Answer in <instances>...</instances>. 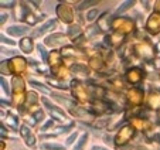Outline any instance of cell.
<instances>
[{"mask_svg":"<svg viewBox=\"0 0 160 150\" xmlns=\"http://www.w3.org/2000/svg\"><path fill=\"white\" fill-rule=\"evenodd\" d=\"M133 133H135V130H133L132 126H123L119 130L118 135H116V139H115L116 146H122V144L128 143L130 140V138L133 136Z\"/></svg>","mask_w":160,"mask_h":150,"instance_id":"1","label":"cell"},{"mask_svg":"<svg viewBox=\"0 0 160 150\" xmlns=\"http://www.w3.org/2000/svg\"><path fill=\"white\" fill-rule=\"evenodd\" d=\"M13 87H14V102L21 103L23 102V92H24V82L21 79V77L13 78Z\"/></svg>","mask_w":160,"mask_h":150,"instance_id":"2","label":"cell"},{"mask_svg":"<svg viewBox=\"0 0 160 150\" xmlns=\"http://www.w3.org/2000/svg\"><path fill=\"white\" fill-rule=\"evenodd\" d=\"M57 14L64 23H71L74 18V10L72 7L67 6V4H60L57 7Z\"/></svg>","mask_w":160,"mask_h":150,"instance_id":"3","label":"cell"},{"mask_svg":"<svg viewBox=\"0 0 160 150\" xmlns=\"http://www.w3.org/2000/svg\"><path fill=\"white\" fill-rule=\"evenodd\" d=\"M148 30L150 31L152 34H157L160 33V14L159 13H154V14H152L150 17H149L148 20Z\"/></svg>","mask_w":160,"mask_h":150,"instance_id":"4","label":"cell"},{"mask_svg":"<svg viewBox=\"0 0 160 150\" xmlns=\"http://www.w3.org/2000/svg\"><path fill=\"white\" fill-rule=\"evenodd\" d=\"M132 27H133V24H132V21H130L128 17L116 18L115 23H113V28H115V30H118V31H125V33H126V31L132 30Z\"/></svg>","mask_w":160,"mask_h":150,"instance_id":"5","label":"cell"},{"mask_svg":"<svg viewBox=\"0 0 160 150\" xmlns=\"http://www.w3.org/2000/svg\"><path fill=\"white\" fill-rule=\"evenodd\" d=\"M10 68H12L13 72H16V74H20L21 71H24L26 68V60L24 58H20V57H16L13 58L12 61H10Z\"/></svg>","mask_w":160,"mask_h":150,"instance_id":"6","label":"cell"},{"mask_svg":"<svg viewBox=\"0 0 160 150\" xmlns=\"http://www.w3.org/2000/svg\"><path fill=\"white\" fill-rule=\"evenodd\" d=\"M20 132H21L23 139L26 140V144H27V146H30V147H34V144H36V138L33 136L30 128H28V126H21Z\"/></svg>","mask_w":160,"mask_h":150,"instance_id":"7","label":"cell"},{"mask_svg":"<svg viewBox=\"0 0 160 150\" xmlns=\"http://www.w3.org/2000/svg\"><path fill=\"white\" fill-rule=\"evenodd\" d=\"M143 78V74H142V69L139 68H132L128 71V81L130 84H138L140 79Z\"/></svg>","mask_w":160,"mask_h":150,"instance_id":"8","label":"cell"},{"mask_svg":"<svg viewBox=\"0 0 160 150\" xmlns=\"http://www.w3.org/2000/svg\"><path fill=\"white\" fill-rule=\"evenodd\" d=\"M55 27V20H50L47 21L45 24H42L40 28H37V30H34L33 33H31V36L33 37H38V36H42L44 33H47V31L50 30V28H54Z\"/></svg>","mask_w":160,"mask_h":150,"instance_id":"9","label":"cell"},{"mask_svg":"<svg viewBox=\"0 0 160 150\" xmlns=\"http://www.w3.org/2000/svg\"><path fill=\"white\" fill-rule=\"evenodd\" d=\"M7 33L12 34V36L20 37L28 33V27H26V26H12V27L7 28Z\"/></svg>","mask_w":160,"mask_h":150,"instance_id":"10","label":"cell"},{"mask_svg":"<svg viewBox=\"0 0 160 150\" xmlns=\"http://www.w3.org/2000/svg\"><path fill=\"white\" fill-rule=\"evenodd\" d=\"M65 41L67 40L62 34H52V36L47 37V40H45V42L48 45H62Z\"/></svg>","mask_w":160,"mask_h":150,"instance_id":"11","label":"cell"},{"mask_svg":"<svg viewBox=\"0 0 160 150\" xmlns=\"http://www.w3.org/2000/svg\"><path fill=\"white\" fill-rule=\"evenodd\" d=\"M20 48L21 51L26 52V54H30L31 51H33V41H31V38H23L20 41Z\"/></svg>","mask_w":160,"mask_h":150,"instance_id":"12","label":"cell"},{"mask_svg":"<svg viewBox=\"0 0 160 150\" xmlns=\"http://www.w3.org/2000/svg\"><path fill=\"white\" fill-rule=\"evenodd\" d=\"M129 99L133 103L142 102V91L138 89V88H133V89L129 92Z\"/></svg>","mask_w":160,"mask_h":150,"instance_id":"13","label":"cell"},{"mask_svg":"<svg viewBox=\"0 0 160 150\" xmlns=\"http://www.w3.org/2000/svg\"><path fill=\"white\" fill-rule=\"evenodd\" d=\"M87 140H88V133H84V135L79 138V140L75 143V146H74L72 150H84L85 144H87Z\"/></svg>","mask_w":160,"mask_h":150,"instance_id":"14","label":"cell"},{"mask_svg":"<svg viewBox=\"0 0 160 150\" xmlns=\"http://www.w3.org/2000/svg\"><path fill=\"white\" fill-rule=\"evenodd\" d=\"M42 149H45V150H65V147L61 146V144H57V143H44L42 144Z\"/></svg>","mask_w":160,"mask_h":150,"instance_id":"15","label":"cell"},{"mask_svg":"<svg viewBox=\"0 0 160 150\" xmlns=\"http://www.w3.org/2000/svg\"><path fill=\"white\" fill-rule=\"evenodd\" d=\"M79 34H81V30H79L78 26H70V27H68V36H70L71 38H75Z\"/></svg>","mask_w":160,"mask_h":150,"instance_id":"16","label":"cell"},{"mask_svg":"<svg viewBox=\"0 0 160 150\" xmlns=\"http://www.w3.org/2000/svg\"><path fill=\"white\" fill-rule=\"evenodd\" d=\"M98 2H95V0H88V2H82V3H79L78 9L79 10H84V9H88L89 6H97Z\"/></svg>","mask_w":160,"mask_h":150,"instance_id":"17","label":"cell"},{"mask_svg":"<svg viewBox=\"0 0 160 150\" xmlns=\"http://www.w3.org/2000/svg\"><path fill=\"white\" fill-rule=\"evenodd\" d=\"M133 4H135V2H125V3H122V4H121V7H119V9L116 10V13H118V14H121V13H123L125 10H128L129 7H132Z\"/></svg>","mask_w":160,"mask_h":150,"instance_id":"18","label":"cell"},{"mask_svg":"<svg viewBox=\"0 0 160 150\" xmlns=\"http://www.w3.org/2000/svg\"><path fill=\"white\" fill-rule=\"evenodd\" d=\"M98 9H94V10H91V12H88V14H87V20L88 21H94L95 18L98 17Z\"/></svg>","mask_w":160,"mask_h":150,"instance_id":"19","label":"cell"},{"mask_svg":"<svg viewBox=\"0 0 160 150\" xmlns=\"http://www.w3.org/2000/svg\"><path fill=\"white\" fill-rule=\"evenodd\" d=\"M51 64H52V65L60 64V54H58L57 51H52L51 52Z\"/></svg>","mask_w":160,"mask_h":150,"instance_id":"20","label":"cell"},{"mask_svg":"<svg viewBox=\"0 0 160 150\" xmlns=\"http://www.w3.org/2000/svg\"><path fill=\"white\" fill-rule=\"evenodd\" d=\"M30 84H31V85H34V87H36V88H38V89H41V91H42V92H45V93H47V92H50V91H48V89H47V88H45V87H44V85H42V84H40V82H36V81H31V82H30Z\"/></svg>","mask_w":160,"mask_h":150,"instance_id":"21","label":"cell"},{"mask_svg":"<svg viewBox=\"0 0 160 150\" xmlns=\"http://www.w3.org/2000/svg\"><path fill=\"white\" fill-rule=\"evenodd\" d=\"M77 136H78V133H77V132H74V133H72V135H71V136H70V138L67 139V142H65V144H67V146H71V144H72V143H74V142H75Z\"/></svg>","mask_w":160,"mask_h":150,"instance_id":"22","label":"cell"},{"mask_svg":"<svg viewBox=\"0 0 160 150\" xmlns=\"http://www.w3.org/2000/svg\"><path fill=\"white\" fill-rule=\"evenodd\" d=\"M7 123H10V125H12L13 129H17V120H14V118L9 116V118H7Z\"/></svg>","mask_w":160,"mask_h":150,"instance_id":"23","label":"cell"},{"mask_svg":"<svg viewBox=\"0 0 160 150\" xmlns=\"http://www.w3.org/2000/svg\"><path fill=\"white\" fill-rule=\"evenodd\" d=\"M2 42L9 44V45H16V41H13V40H10V38H6L4 36H2Z\"/></svg>","mask_w":160,"mask_h":150,"instance_id":"24","label":"cell"},{"mask_svg":"<svg viewBox=\"0 0 160 150\" xmlns=\"http://www.w3.org/2000/svg\"><path fill=\"white\" fill-rule=\"evenodd\" d=\"M42 118H44V113H42L41 111H37L36 113H34V116H33V119H37V120H41Z\"/></svg>","mask_w":160,"mask_h":150,"instance_id":"25","label":"cell"},{"mask_svg":"<svg viewBox=\"0 0 160 150\" xmlns=\"http://www.w3.org/2000/svg\"><path fill=\"white\" fill-rule=\"evenodd\" d=\"M37 48H38V51H40V54H41V57H42V60H47V58H45V50H44V47H42V45H37Z\"/></svg>","mask_w":160,"mask_h":150,"instance_id":"26","label":"cell"},{"mask_svg":"<svg viewBox=\"0 0 160 150\" xmlns=\"http://www.w3.org/2000/svg\"><path fill=\"white\" fill-rule=\"evenodd\" d=\"M2 87H3V92H6V95H9V87H7V82L4 81V78H2Z\"/></svg>","mask_w":160,"mask_h":150,"instance_id":"27","label":"cell"},{"mask_svg":"<svg viewBox=\"0 0 160 150\" xmlns=\"http://www.w3.org/2000/svg\"><path fill=\"white\" fill-rule=\"evenodd\" d=\"M91 62H92V67H95V68H99V67H101V61L99 60H95V58H94Z\"/></svg>","mask_w":160,"mask_h":150,"instance_id":"28","label":"cell"},{"mask_svg":"<svg viewBox=\"0 0 160 150\" xmlns=\"http://www.w3.org/2000/svg\"><path fill=\"white\" fill-rule=\"evenodd\" d=\"M50 126H52V120H48V122H47V123H45V125H44V126L41 128V130H45V129H48Z\"/></svg>","mask_w":160,"mask_h":150,"instance_id":"29","label":"cell"},{"mask_svg":"<svg viewBox=\"0 0 160 150\" xmlns=\"http://www.w3.org/2000/svg\"><path fill=\"white\" fill-rule=\"evenodd\" d=\"M92 150H108V149H105V147H101V146H94V147H92Z\"/></svg>","mask_w":160,"mask_h":150,"instance_id":"30","label":"cell"},{"mask_svg":"<svg viewBox=\"0 0 160 150\" xmlns=\"http://www.w3.org/2000/svg\"><path fill=\"white\" fill-rule=\"evenodd\" d=\"M13 2H7V3H4V2H2V6H13Z\"/></svg>","mask_w":160,"mask_h":150,"instance_id":"31","label":"cell"},{"mask_svg":"<svg viewBox=\"0 0 160 150\" xmlns=\"http://www.w3.org/2000/svg\"><path fill=\"white\" fill-rule=\"evenodd\" d=\"M6 20H7V14H2V24H3Z\"/></svg>","mask_w":160,"mask_h":150,"instance_id":"32","label":"cell"},{"mask_svg":"<svg viewBox=\"0 0 160 150\" xmlns=\"http://www.w3.org/2000/svg\"><path fill=\"white\" fill-rule=\"evenodd\" d=\"M156 10L160 12V2H156Z\"/></svg>","mask_w":160,"mask_h":150,"instance_id":"33","label":"cell"}]
</instances>
